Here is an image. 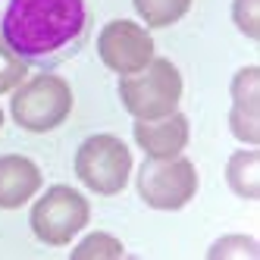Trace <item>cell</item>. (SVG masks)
I'll list each match as a JSON object with an SVG mask.
<instances>
[{
	"label": "cell",
	"instance_id": "1",
	"mask_svg": "<svg viewBox=\"0 0 260 260\" xmlns=\"http://www.w3.org/2000/svg\"><path fill=\"white\" fill-rule=\"evenodd\" d=\"M0 38L28 66H60L88 38L85 0H10Z\"/></svg>",
	"mask_w": 260,
	"mask_h": 260
},
{
	"label": "cell",
	"instance_id": "6",
	"mask_svg": "<svg viewBox=\"0 0 260 260\" xmlns=\"http://www.w3.org/2000/svg\"><path fill=\"white\" fill-rule=\"evenodd\" d=\"M88 216H91V207H88L85 194H79L76 188H69V185H53V188L35 204L31 229L44 245L60 248L79 229L88 226Z\"/></svg>",
	"mask_w": 260,
	"mask_h": 260
},
{
	"label": "cell",
	"instance_id": "8",
	"mask_svg": "<svg viewBox=\"0 0 260 260\" xmlns=\"http://www.w3.org/2000/svg\"><path fill=\"white\" fill-rule=\"evenodd\" d=\"M257 98H260V69L257 66H245L235 72L232 79V113H229V125L232 135L257 144L260 141V116H257Z\"/></svg>",
	"mask_w": 260,
	"mask_h": 260
},
{
	"label": "cell",
	"instance_id": "5",
	"mask_svg": "<svg viewBox=\"0 0 260 260\" xmlns=\"http://www.w3.org/2000/svg\"><path fill=\"white\" fill-rule=\"evenodd\" d=\"M72 110V91L60 76H35L13 98V119L25 132H50Z\"/></svg>",
	"mask_w": 260,
	"mask_h": 260
},
{
	"label": "cell",
	"instance_id": "16",
	"mask_svg": "<svg viewBox=\"0 0 260 260\" xmlns=\"http://www.w3.org/2000/svg\"><path fill=\"white\" fill-rule=\"evenodd\" d=\"M0 125H4V110H0Z\"/></svg>",
	"mask_w": 260,
	"mask_h": 260
},
{
	"label": "cell",
	"instance_id": "7",
	"mask_svg": "<svg viewBox=\"0 0 260 260\" xmlns=\"http://www.w3.org/2000/svg\"><path fill=\"white\" fill-rule=\"evenodd\" d=\"M98 53L107 69L119 72V76H132V72L144 69L154 60V38L141 25L128 19H116L104 25L98 38Z\"/></svg>",
	"mask_w": 260,
	"mask_h": 260
},
{
	"label": "cell",
	"instance_id": "15",
	"mask_svg": "<svg viewBox=\"0 0 260 260\" xmlns=\"http://www.w3.org/2000/svg\"><path fill=\"white\" fill-rule=\"evenodd\" d=\"M232 19L248 38H260V0H235Z\"/></svg>",
	"mask_w": 260,
	"mask_h": 260
},
{
	"label": "cell",
	"instance_id": "9",
	"mask_svg": "<svg viewBox=\"0 0 260 260\" xmlns=\"http://www.w3.org/2000/svg\"><path fill=\"white\" fill-rule=\"evenodd\" d=\"M135 141L147 157H176L188 144V119L182 113H166L160 119H138Z\"/></svg>",
	"mask_w": 260,
	"mask_h": 260
},
{
	"label": "cell",
	"instance_id": "2",
	"mask_svg": "<svg viewBox=\"0 0 260 260\" xmlns=\"http://www.w3.org/2000/svg\"><path fill=\"white\" fill-rule=\"evenodd\" d=\"M119 98L135 119H160L176 113L182 98V76L170 60H151L144 69L119 79Z\"/></svg>",
	"mask_w": 260,
	"mask_h": 260
},
{
	"label": "cell",
	"instance_id": "4",
	"mask_svg": "<svg viewBox=\"0 0 260 260\" xmlns=\"http://www.w3.org/2000/svg\"><path fill=\"white\" fill-rule=\"evenodd\" d=\"M76 176L98 194H119L132 176V154L116 135H91L76 151Z\"/></svg>",
	"mask_w": 260,
	"mask_h": 260
},
{
	"label": "cell",
	"instance_id": "14",
	"mask_svg": "<svg viewBox=\"0 0 260 260\" xmlns=\"http://www.w3.org/2000/svg\"><path fill=\"white\" fill-rule=\"evenodd\" d=\"M25 76H28V63H22V60L7 47V41L0 38V94H4V91H10V88H16Z\"/></svg>",
	"mask_w": 260,
	"mask_h": 260
},
{
	"label": "cell",
	"instance_id": "10",
	"mask_svg": "<svg viewBox=\"0 0 260 260\" xmlns=\"http://www.w3.org/2000/svg\"><path fill=\"white\" fill-rule=\"evenodd\" d=\"M41 188V170L28 157H0V210H16Z\"/></svg>",
	"mask_w": 260,
	"mask_h": 260
},
{
	"label": "cell",
	"instance_id": "11",
	"mask_svg": "<svg viewBox=\"0 0 260 260\" xmlns=\"http://www.w3.org/2000/svg\"><path fill=\"white\" fill-rule=\"evenodd\" d=\"M226 179H229V188L241 198L254 201L260 194V154L257 151H238L229 157L226 166Z\"/></svg>",
	"mask_w": 260,
	"mask_h": 260
},
{
	"label": "cell",
	"instance_id": "12",
	"mask_svg": "<svg viewBox=\"0 0 260 260\" xmlns=\"http://www.w3.org/2000/svg\"><path fill=\"white\" fill-rule=\"evenodd\" d=\"M188 7H191V0H135L138 16L154 28H166V25L179 22L188 13Z\"/></svg>",
	"mask_w": 260,
	"mask_h": 260
},
{
	"label": "cell",
	"instance_id": "13",
	"mask_svg": "<svg viewBox=\"0 0 260 260\" xmlns=\"http://www.w3.org/2000/svg\"><path fill=\"white\" fill-rule=\"evenodd\" d=\"M122 241L107 235V232H94L88 235L82 245L72 251V260H88V257H122Z\"/></svg>",
	"mask_w": 260,
	"mask_h": 260
},
{
	"label": "cell",
	"instance_id": "3",
	"mask_svg": "<svg viewBox=\"0 0 260 260\" xmlns=\"http://www.w3.org/2000/svg\"><path fill=\"white\" fill-rule=\"evenodd\" d=\"M198 191V170L185 157H147L138 170V194L154 210H179Z\"/></svg>",
	"mask_w": 260,
	"mask_h": 260
}]
</instances>
